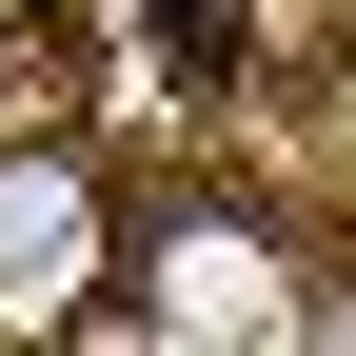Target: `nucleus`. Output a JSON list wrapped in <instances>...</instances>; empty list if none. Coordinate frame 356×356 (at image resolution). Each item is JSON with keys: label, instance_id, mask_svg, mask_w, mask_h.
<instances>
[{"label": "nucleus", "instance_id": "obj_3", "mask_svg": "<svg viewBox=\"0 0 356 356\" xmlns=\"http://www.w3.org/2000/svg\"><path fill=\"white\" fill-rule=\"evenodd\" d=\"M139 20H178V40H238V0H139Z\"/></svg>", "mask_w": 356, "mask_h": 356}, {"label": "nucleus", "instance_id": "obj_4", "mask_svg": "<svg viewBox=\"0 0 356 356\" xmlns=\"http://www.w3.org/2000/svg\"><path fill=\"white\" fill-rule=\"evenodd\" d=\"M297 356H356V277H337V297H317V337H297Z\"/></svg>", "mask_w": 356, "mask_h": 356}, {"label": "nucleus", "instance_id": "obj_1", "mask_svg": "<svg viewBox=\"0 0 356 356\" xmlns=\"http://www.w3.org/2000/svg\"><path fill=\"white\" fill-rule=\"evenodd\" d=\"M99 337H159V356H297V337H317V257H297L257 198H159V218H119Z\"/></svg>", "mask_w": 356, "mask_h": 356}, {"label": "nucleus", "instance_id": "obj_2", "mask_svg": "<svg viewBox=\"0 0 356 356\" xmlns=\"http://www.w3.org/2000/svg\"><path fill=\"white\" fill-rule=\"evenodd\" d=\"M119 297V178L79 139H0V337H99Z\"/></svg>", "mask_w": 356, "mask_h": 356}]
</instances>
